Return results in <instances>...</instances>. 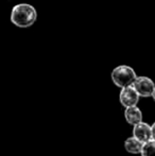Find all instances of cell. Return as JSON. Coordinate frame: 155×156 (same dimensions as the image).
I'll return each mask as SVG.
<instances>
[{
    "instance_id": "obj_1",
    "label": "cell",
    "mask_w": 155,
    "mask_h": 156,
    "mask_svg": "<svg viewBox=\"0 0 155 156\" xmlns=\"http://www.w3.org/2000/svg\"><path fill=\"white\" fill-rule=\"evenodd\" d=\"M37 19V11L29 3L16 4L11 12V21L19 28H29L35 23Z\"/></svg>"
},
{
    "instance_id": "obj_2",
    "label": "cell",
    "mask_w": 155,
    "mask_h": 156,
    "mask_svg": "<svg viewBox=\"0 0 155 156\" xmlns=\"http://www.w3.org/2000/svg\"><path fill=\"white\" fill-rule=\"evenodd\" d=\"M112 81L116 86L120 88H124L126 86H131L136 80L137 76L135 70L128 65H120L114 68L111 74Z\"/></svg>"
},
{
    "instance_id": "obj_3",
    "label": "cell",
    "mask_w": 155,
    "mask_h": 156,
    "mask_svg": "<svg viewBox=\"0 0 155 156\" xmlns=\"http://www.w3.org/2000/svg\"><path fill=\"white\" fill-rule=\"evenodd\" d=\"M132 86L137 91L139 97H143V98L152 97V94L155 89L154 82L148 76H137Z\"/></svg>"
},
{
    "instance_id": "obj_4",
    "label": "cell",
    "mask_w": 155,
    "mask_h": 156,
    "mask_svg": "<svg viewBox=\"0 0 155 156\" xmlns=\"http://www.w3.org/2000/svg\"><path fill=\"white\" fill-rule=\"evenodd\" d=\"M119 100L120 103L125 108L137 106V103L139 101V94L134 89V87L131 85V86H126L124 88H121L119 94Z\"/></svg>"
},
{
    "instance_id": "obj_5",
    "label": "cell",
    "mask_w": 155,
    "mask_h": 156,
    "mask_svg": "<svg viewBox=\"0 0 155 156\" xmlns=\"http://www.w3.org/2000/svg\"><path fill=\"white\" fill-rule=\"evenodd\" d=\"M133 137L138 139L140 142L146 144L152 139V129L151 125H149L146 122H139L134 125L133 129Z\"/></svg>"
},
{
    "instance_id": "obj_6",
    "label": "cell",
    "mask_w": 155,
    "mask_h": 156,
    "mask_svg": "<svg viewBox=\"0 0 155 156\" xmlns=\"http://www.w3.org/2000/svg\"><path fill=\"white\" fill-rule=\"evenodd\" d=\"M124 117H125V120L128 123L133 124V125L143 121V113H141L140 108H138L137 106L125 108Z\"/></svg>"
},
{
    "instance_id": "obj_7",
    "label": "cell",
    "mask_w": 155,
    "mask_h": 156,
    "mask_svg": "<svg viewBox=\"0 0 155 156\" xmlns=\"http://www.w3.org/2000/svg\"><path fill=\"white\" fill-rule=\"evenodd\" d=\"M143 147V142H140L135 137H129L128 139L124 141V148H125V150L128 151L129 153H132V154L141 153Z\"/></svg>"
},
{
    "instance_id": "obj_8",
    "label": "cell",
    "mask_w": 155,
    "mask_h": 156,
    "mask_svg": "<svg viewBox=\"0 0 155 156\" xmlns=\"http://www.w3.org/2000/svg\"><path fill=\"white\" fill-rule=\"evenodd\" d=\"M141 156H155V140L151 139L150 141L143 144Z\"/></svg>"
},
{
    "instance_id": "obj_9",
    "label": "cell",
    "mask_w": 155,
    "mask_h": 156,
    "mask_svg": "<svg viewBox=\"0 0 155 156\" xmlns=\"http://www.w3.org/2000/svg\"><path fill=\"white\" fill-rule=\"evenodd\" d=\"M151 129H152V139L155 140V122L151 125Z\"/></svg>"
},
{
    "instance_id": "obj_10",
    "label": "cell",
    "mask_w": 155,
    "mask_h": 156,
    "mask_svg": "<svg viewBox=\"0 0 155 156\" xmlns=\"http://www.w3.org/2000/svg\"><path fill=\"white\" fill-rule=\"evenodd\" d=\"M152 98H153V99H154V101H155V89H154L153 94H152Z\"/></svg>"
}]
</instances>
